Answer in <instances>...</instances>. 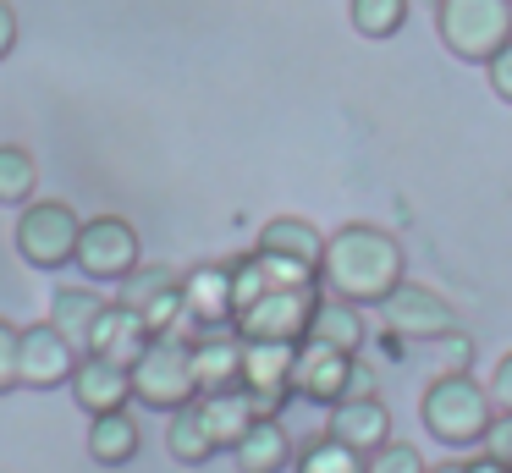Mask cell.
I'll use <instances>...</instances> for the list:
<instances>
[{
    "label": "cell",
    "instance_id": "30",
    "mask_svg": "<svg viewBox=\"0 0 512 473\" xmlns=\"http://www.w3.org/2000/svg\"><path fill=\"white\" fill-rule=\"evenodd\" d=\"M479 451H485V457H496L501 468H512V413H496V418H490Z\"/></svg>",
    "mask_w": 512,
    "mask_h": 473
},
{
    "label": "cell",
    "instance_id": "1",
    "mask_svg": "<svg viewBox=\"0 0 512 473\" xmlns=\"http://www.w3.org/2000/svg\"><path fill=\"white\" fill-rule=\"evenodd\" d=\"M402 281V242L375 220H347L325 237L320 253V292L353 308H380Z\"/></svg>",
    "mask_w": 512,
    "mask_h": 473
},
{
    "label": "cell",
    "instance_id": "16",
    "mask_svg": "<svg viewBox=\"0 0 512 473\" xmlns=\"http://www.w3.org/2000/svg\"><path fill=\"white\" fill-rule=\"evenodd\" d=\"M144 347H149L144 319H138L127 303H116V297L100 308V319H94L89 341H83V352H94V358H111V363H122V369H133Z\"/></svg>",
    "mask_w": 512,
    "mask_h": 473
},
{
    "label": "cell",
    "instance_id": "25",
    "mask_svg": "<svg viewBox=\"0 0 512 473\" xmlns=\"http://www.w3.org/2000/svg\"><path fill=\"white\" fill-rule=\"evenodd\" d=\"M292 473H364V457L331 435H314L292 451Z\"/></svg>",
    "mask_w": 512,
    "mask_h": 473
},
{
    "label": "cell",
    "instance_id": "32",
    "mask_svg": "<svg viewBox=\"0 0 512 473\" xmlns=\"http://www.w3.org/2000/svg\"><path fill=\"white\" fill-rule=\"evenodd\" d=\"M485 77H490V94H496L501 105H512V39L485 61Z\"/></svg>",
    "mask_w": 512,
    "mask_h": 473
},
{
    "label": "cell",
    "instance_id": "13",
    "mask_svg": "<svg viewBox=\"0 0 512 473\" xmlns=\"http://www.w3.org/2000/svg\"><path fill=\"white\" fill-rule=\"evenodd\" d=\"M72 402H78V413L100 418V413H122V407H133V374L122 369V363L111 358H94V352H83L78 369H72L67 380Z\"/></svg>",
    "mask_w": 512,
    "mask_h": 473
},
{
    "label": "cell",
    "instance_id": "6",
    "mask_svg": "<svg viewBox=\"0 0 512 473\" xmlns=\"http://www.w3.org/2000/svg\"><path fill=\"white\" fill-rule=\"evenodd\" d=\"M72 264H78V275L94 286L127 281V275L144 264V237H138V226L127 215H94V220H83V231H78Z\"/></svg>",
    "mask_w": 512,
    "mask_h": 473
},
{
    "label": "cell",
    "instance_id": "15",
    "mask_svg": "<svg viewBox=\"0 0 512 473\" xmlns=\"http://www.w3.org/2000/svg\"><path fill=\"white\" fill-rule=\"evenodd\" d=\"M188 352H193L199 396L232 391V385L243 380V336H237V330H199V336H188Z\"/></svg>",
    "mask_w": 512,
    "mask_h": 473
},
{
    "label": "cell",
    "instance_id": "34",
    "mask_svg": "<svg viewBox=\"0 0 512 473\" xmlns=\"http://www.w3.org/2000/svg\"><path fill=\"white\" fill-rule=\"evenodd\" d=\"M17 50V6L12 0H0V61Z\"/></svg>",
    "mask_w": 512,
    "mask_h": 473
},
{
    "label": "cell",
    "instance_id": "11",
    "mask_svg": "<svg viewBox=\"0 0 512 473\" xmlns=\"http://www.w3.org/2000/svg\"><path fill=\"white\" fill-rule=\"evenodd\" d=\"M292 352L298 341H243V391L259 418H281L292 396Z\"/></svg>",
    "mask_w": 512,
    "mask_h": 473
},
{
    "label": "cell",
    "instance_id": "23",
    "mask_svg": "<svg viewBox=\"0 0 512 473\" xmlns=\"http://www.w3.org/2000/svg\"><path fill=\"white\" fill-rule=\"evenodd\" d=\"M166 451L182 462V468H204V462L221 451V446L210 440V429H204V418H199V402L177 407V413L166 418Z\"/></svg>",
    "mask_w": 512,
    "mask_h": 473
},
{
    "label": "cell",
    "instance_id": "31",
    "mask_svg": "<svg viewBox=\"0 0 512 473\" xmlns=\"http://www.w3.org/2000/svg\"><path fill=\"white\" fill-rule=\"evenodd\" d=\"M17 336H23V325L0 319V396L17 391Z\"/></svg>",
    "mask_w": 512,
    "mask_h": 473
},
{
    "label": "cell",
    "instance_id": "9",
    "mask_svg": "<svg viewBox=\"0 0 512 473\" xmlns=\"http://www.w3.org/2000/svg\"><path fill=\"white\" fill-rule=\"evenodd\" d=\"M353 369H358L353 352L303 336L298 352H292V396H303V402H314V407H336L353 391Z\"/></svg>",
    "mask_w": 512,
    "mask_h": 473
},
{
    "label": "cell",
    "instance_id": "28",
    "mask_svg": "<svg viewBox=\"0 0 512 473\" xmlns=\"http://www.w3.org/2000/svg\"><path fill=\"white\" fill-rule=\"evenodd\" d=\"M364 473H424V457H419V446H408V440H386L380 451L364 457Z\"/></svg>",
    "mask_w": 512,
    "mask_h": 473
},
{
    "label": "cell",
    "instance_id": "8",
    "mask_svg": "<svg viewBox=\"0 0 512 473\" xmlns=\"http://www.w3.org/2000/svg\"><path fill=\"white\" fill-rule=\"evenodd\" d=\"M380 319H386L391 341H441L457 330V308L446 303L441 292L408 281V275H402V281L391 286V297L380 303Z\"/></svg>",
    "mask_w": 512,
    "mask_h": 473
},
{
    "label": "cell",
    "instance_id": "27",
    "mask_svg": "<svg viewBox=\"0 0 512 473\" xmlns=\"http://www.w3.org/2000/svg\"><path fill=\"white\" fill-rule=\"evenodd\" d=\"M347 17L364 39H397L408 28V0H347Z\"/></svg>",
    "mask_w": 512,
    "mask_h": 473
},
{
    "label": "cell",
    "instance_id": "19",
    "mask_svg": "<svg viewBox=\"0 0 512 473\" xmlns=\"http://www.w3.org/2000/svg\"><path fill=\"white\" fill-rule=\"evenodd\" d=\"M138 451H144V429H138L133 407L89 418V457L100 462V468H127Z\"/></svg>",
    "mask_w": 512,
    "mask_h": 473
},
{
    "label": "cell",
    "instance_id": "29",
    "mask_svg": "<svg viewBox=\"0 0 512 473\" xmlns=\"http://www.w3.org/2000/svg\"><path fill=\"white\" fill-rule=\"evenodd\" d=\"M254 259H259V270H265V281H270V286H309V281H320V275H314L309 264L281 259V253H259V248H254Z\"/></svg>",
    "mask_w": 512,
    "mask_h": 473
},
{
    "label": "cell",
    "instance_id": "33",
    "mask_svg": "<svg viewBox=\"0 0 512 473\" xmlns=\"http://www.w3.org/2000/svg\"><path fill=\"white\" fill-rule=\"evenodd\" d=\"M485 391H490V407H496V413H512V352H501V358H496Z\"/></svg>",
    "mask_w": 512,
    "mask_h": 473
},
{
    "label": "cell",
    "instance_id": "5",
    "mask_svg": "<svg viewBox=\"0 0 512 473\" xmlns=\"http://www.w3.org/2000/svg\"><path fill=\"white\" fill-rule=\"evenodd\" d=\"M78 231H83V215L67 204V198H34V204H23V215H17V259L28 264V270H67L72 253H78Z\"/></svg>",
    "mask_w": 512,
    "mask_h": 473
},
{
    "label": "cell",
    "instance_id": "20",
    "mask_svg": "<svg viewBox=\"0 0 512 473\" xmlns=\"http://www.w3.org/2000/svg\"><path fill=\"white\" fill-rule=\"evenodd\" d=\"M199 418H204V429H210V440L221 451H232L237 440H243V429L254 424V402H248V391L243 385H232V391H210V396H199Z\"/></svg>",
    "mask_w": 512,
    "mask_h": 473
},
{
    "label": "cell",
    "instance_id": "4",
    "mask_svg": "<svg viewBox=\"0 0 512 473\" xmlns=\"http://www.w3.org/2000/svg\"><path fill=\"white\" fill-rule=\"evenodd\" d=\"M435 33H441L446 55L485 66L512 39V0H441L435 6Z\"/></svg>",
    "mask_w": 512,
    "mask_h": 473
},
{
    "label": "cell",
    "instance_id": "2",
    "mask_svg": "<svg viewBox=\"0 0 512 473\" xmlns=\"http://www.w3.org/2000/svg\"><path fill=\"white\" fill-rule=\"evenodd\" d=\"M419 418H424V429H430L441 446L463 451V446H479V440H485L496 407H490V391L474 380V374L452 369V374H435V380L424 385Z\"/></svg>",
    "mask_w": 512,
    "mask_h": 473
},
{
    "label": "cell",
    "instance_id": "18",
    "mask_svg": "<svg viewBox=\"0 0 512 473\" xmlns=\"http://www.w3.org/2000/svg\"><path fill=\"white\" fill-rule=\"evenodd\" d=\"M254 248L259 253H281V259H298V264H309V270L320 275L325 231L314 226V220H303V215H270L265 226H259Z\"/></svg>",
    "mask_w": 512,
    "mask_h": 473
},
{
    "label": "cell",
    "instance_id": "35",
    "mask_svg": "<svg viewBox=\"0 0 512 473\" xmlns=\"http://www.w3.org/2000/svg\"><path fill=\"white\" fill-rule=\"evenodd\" d=\"M468 473H512V468H501L496 457H485V451H479V457H468Z\"/></svg>",
    "mask_w": 512,
    "mask_h": 473
},
{
    "label": "cell",
    "instance_id": "36",
    "mask_svg": "<svg viewBox=\"0 0 512 473\" xmlns=\"http://www.w3.org/2000/svg\"><path fill=\"white\" fill-rule=\"evenodd\" d=\"M424 473H468V462H435V468H424Z\"/></svg>",
    "mask_w": 512,
    "mask_h": 473
},
{
    "label": "cell",
    "instance_id": "3",
    "mask_svg": "<svg viewBox=\"0 0 512 473\" xmlns=\"http://www.w3.org/2000/svg\"><path fill=\"white\" fill-rule=\"evenodd\" d=\"M133 402L149 413H177V407L199 402V380H193V352L188 336H149L133 369Z\"/></svg>",
    "mask_w": 512,
    "mask_h": 473
},
{
    "label": "cell",
    "instance_id": "7",
    "mask_svg": "<svg viewBox=\"0 0 512 473\" xmlns=\"http://www.w3.org/2000/svg\"><path fill=\"white\" fill-rule=\"evenodd\" d=\"M314 303H320V281L309 286H270L259 303H248L232 319V330L243 341H303L309 336Z\"/></svg>",
    "mask_w": 512,
    "mask_h": 473
},
{
    "label": "cell",
    "instance_id": "26",
    "mask_svg": "<svg viewBox=\"0 0 512 473\" xmlns=\"http://www.w3.org/2000/svg\"><path fill=\"white\" fill-rule=\"evenodd\" d=\"M182 281V270H171V264H138L127 281H116V303H127L133 314H144L155 297H166L171 286Z\"/></svg>",
    "mask_w": 512,
    "mask_h": 473
},
{
    "label": "cell",
    "instance_id": "12",
    "mask_svg": "<svg viewBox=\"0 0 512 473\" xmlns=\"http://www.w3.org/2000/svg\"><path fill=\"white\" fill-rule=\"evenodd\" d=\"M182 319H188V336L232 330V270L226 264H193L182 275Z\"/></svg>",
    "mask_w": 512,
    "mask_h": 473
},
{
    "label": "cell",
    "instance_id": "22",
    "mask_svg": "<svg viewBox=\"0 0 512 473\" xmlns=\"http://www.w3.org/2000/svg\"><path fill=\"white\" fill-rule=\"evenodd\" d=\"M309 336L325 341V347H342V352H353V358H358V347L369 341V325H364V314H358L353 303H342V297H325V292H320V303H314V319H309Z\"/></svg>",
    "mask_w": 512,
    "mask_h": 473
},
{
    "label": "cell",
    "instance_id": "21",
    "mask_svg": "<svg viewBox=\"0 0 512 473\" xmlns=\"http://www.w3.org/2000/svg\"><path fill=\"white\" fill-rule=\"evenodd\" d=\"M105 303L111 297H100V286H56V297H50V325L83 352V341H89V330H94Z\"/></svg>",
    "mask_w": 512,
    "mask_h": 473
},
{
    "label": "cell",
    "instance_id": "17",
    "mask_svg": "<svg viewBox=\"0 0 512 473\" xmlns=\"http://www.w3.org/2000/svg\"><path fill=\"white\" fill-rule=\"evenodd\" d=\"M292 435L281 418H254V424L243 429V440L232 446V462L237 473H287L292 468Z\"/></svg>",
    "mask_w": 512,
    "mask_h": 473
},
{
    "label": "cell",
    "instance_id": "14",
    "mask_svg": "<svg viewBox=\"0 0 512 473\" xmlns=\"http://www.w3.org/2000/svg\"><path fill=\"white\" fill-rule=\"evenodd\" d=\"M325 435L353 446L358 457H369V451H380L391 440V413L380 396H342L331 407V418H325Z\"/></svg>",
    "mask_w": 512,
    "mask_h": 473
},
{
    "label": "cell",
    "instance_id": "24",
    "mask_svg": "<svg viewBox=\"0 0 512 473\" xmlns=\"http://www.w3.org/2000/svg\"><path fill=\"white\" fill-rule=\"evenodd\" d=\"M34 193H39V160L23 143H0V204L23 209L34 204Z\"/></svg>",
    "mask_w": 512,
    "mask_h": 473
},
{
    "label": "cell",
    "instance_id": "10",
    "mask_svg": "<svg viewBox=\"0 0 512 473\" xmlns=\"http://www.w3.org/2000/svg\"><path fill=\"white\" fill-rule=\"evenodd\" d=\"M78 358L83 352L50 319L45 325H23V336H17V385L23 391H61L78 369Z\"/></svg>",
    "mask_w": 512,
    "mask_h": 473
}]
</instances>
